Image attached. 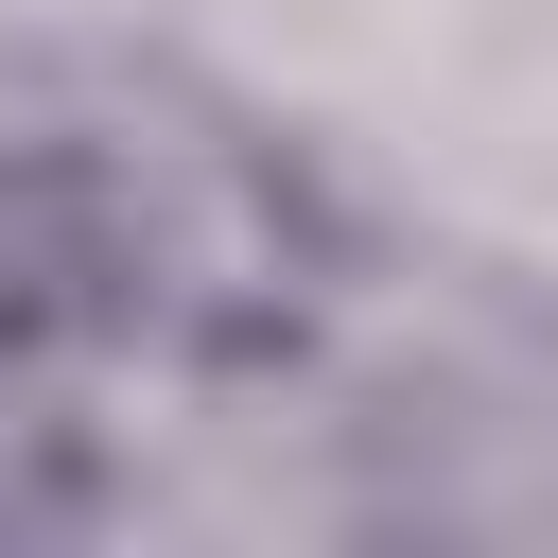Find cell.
<instances>
[{
	"label": "cell",
	"mask_w": 558,
	"mask_h": 558,
	"mask_svg": "<svg viewBox=\"0 0 558 558\" xmlns=\"http://www.w3.org/2000/svg\"><path fill=\"white\" fill-rule=\"evenodd\" d=\"M105 506H122V471H105V436L70 418V384H0V558L87 541Z\"/></svg>",
	"instance_id": "2"
},
{
	"label": "cell",
	"mask_w": 558,
	"mask_h": 558,
	"mask_svg": "<svg viewBox=\"0 0 558 558\" xmlns=\"http://www.w3.org/2000/svg\"><path fill=\"white\" fill-rule=\"evenodd\" d=\"M174 314V227L105 140H0V384H87Z\"/></svg>",
	"instance_id": "1"
}]
</instances>
